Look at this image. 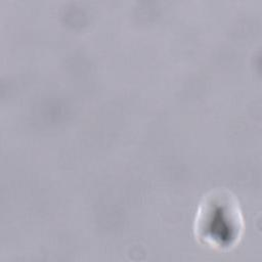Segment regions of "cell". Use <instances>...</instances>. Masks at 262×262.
Returning <instances> with one entry per match:
<instances>
[{
	"label": "cell",
	"instance_id": "1",
	"mask_svg": "<svg viewBox=\"0 0 262 262\" xmlns=\"http://www.w3.org/2000/svg\"><path fill=\"white\" fill-rule=\"evenodd\" d=\"M243 228L242 211L229 191L216 189L203 199L194 220L195 235L203 243L229 249L238 242Z\"/></svg>",
	"mask_w": 262,
	"mask_h": 262
}]
</instances>
